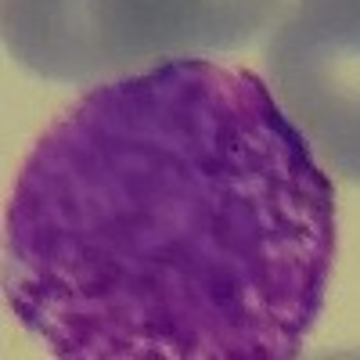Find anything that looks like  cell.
<instances>
[{
	"mask_svg": "<svg viewBox=\"0 0 360 360\" xmlns=\"http://www.w3.org/2000/svg\"><path fill=\"white\" fill-rule=\"evenodd\" d=\"M335 213L256 72L169 58L90 86L25 152L4 299L65 360H285L324 314Z\"/></svg>",
	"mask_w": 360,
	"mask_h": 360,
	"instance_id": "6da1fadb",
	"label": "cell"
}]
</instances>
